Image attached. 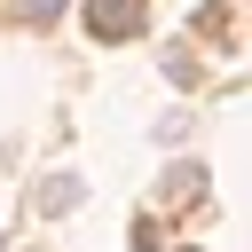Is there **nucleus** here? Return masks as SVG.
Wrapping results in <instances>:
<instances>
[{
	"label": "nucleus",
	"mask_w": 252,
	"mask_h": 252,
	"mask_svg": "<svg viewBox=\"0 0 252 252\" xmlns=\"http://www.w3.org/2000/svg\"><path fill=\"white\" fill-rule=\"evenodd\" d=\"M87 32L94 39H134L142 32V0H87Z\"/></svg>",
	"instance_id": "obj_1"
},
{
	"label": "nucleus",
	"mask_w": 252,
	"mask_h": 252,
	"mask_svg": "<svg viewBox=\"0 0 252 252\" xmlns=\"http://www.w3.org/2000/svg\"><path fill=\"white\" fill-rule=\"evenodd\" d=\"M79 205V173H47L39 181V213H71Z\"/></svg>",
	"instance_id": "obj_2"
},
{
	"label": "nucleus",
	"mask_w": 252,
	"mask_h": 252,
	"mask_svg": "<svg viewBox=\"0 0 252 252\" xmlns=\"http://www.w3.org/2000/svg\"><path fill=\"white\" fill-rule=\"evenodd\" d=\"M55 8H63V0H16V16H24V24H47Z\"/></svg>",
	"instance_id": "obj_3"
},
{
	"label": "nucleus",
	"mask_w": 252,
	"mask_h": 252,
	"mask_svg": "<svg viewBox=\"0 0 252 252\" xmlns=\"http://www.w3.org/2000/svg\"><path fill=\"white\" fill-rule=\"evenodd\" d=\"M134 244H142V252H158V220H134Z\"/></svg>",
	"instance_id": "obj_4"
}]
</instances>
